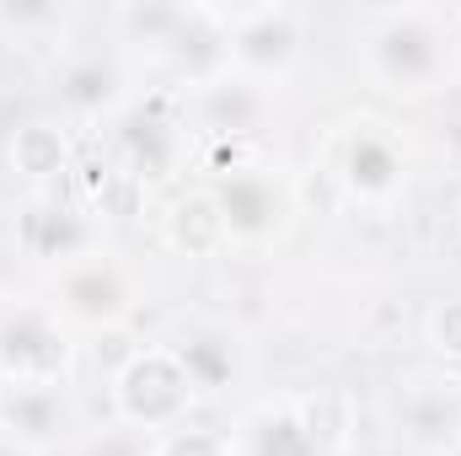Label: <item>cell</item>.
<instances>
[{"label":"cell","instance_id":"obj_15","mask_svg":"<svg viewBox=\"0 0 461 456\" xmlns=\"http://www.w3.org/2000/svg\"><path fill=\"white\" fill-rule=\"evenodd\" d=\"M0 435L27 456L59 451L76 435V397L70 387H5L0 397Z\"/></svg>","mask_w":461,"mask_h":456},{"label":"cell","instance_id":"obj_4","mask_svg":"<svg viewBox=\"0 0 461 456\" xmlns=\"http://www.w3.org/2000/svg\"><path fill=\"white\" fill-rule=\"evenodd\" d=\"M108 129H113V140H108L113 161L123 172H134L150 194L177 183V172H188V161H194V129L183 114V92H172V87L134 97L123 118Z\"/></svg>","mask_w":461,"mask_h":456},{"label":"cell","instance_id":"obj_9","mask_svg":"<svg viewBox=\"0 0 461 456\" xmlns=\"http://www.w3.org/2000/svg\"><path fill=\"white\" fill-rule=\"evenodd\" d=\"M70 328L86 333H113L134 317V274L118 263V252L97 247L54 274V301H49Z\"/></svg>","mask_w":461,"mask_h":456},{"label":"cell","instance_id":"obj_18","mask_svg":"<svg viewBox=\"0 0 461 456\" xmlns=\"http://www.w3.org/2000/svg\"><path fill=\"white\" fill-rule=\"evenodd\" d=\"M188 0H123L113 5V38L129 54H145L150 65H167L177 32H183Z\"/></svg>","mask_w":461,"mask_h":456},{"label":"cell","instance_id":"obj_12","mask_svg":"<svg viewBox=\"0 0 461 456\" xmlns=\"http://www.w3.org/2000/svg\"><path fill=\"white\" fill-rule=\"evenodd\" d=\"M392 430L419 456H456L461 446V381L419 370L392 392Z\"/></svg>","mask_w":461,"mask_h":456},{"label":"cell","instance_id":"obj_7","mask_svg":"<svg viewBox=\"0 0 461 456\" xmlns=\"http://www.w3.org/2000/svg\"><path fill=\"white\" fill-rule=\"evenodd\" d=\"M76 328L49 301H16L0 312V381L5 387H70Z\"/></svg>","mask_w":461,"mask_h":456},{"label":"cell","instance_id":"obj_27","mask_svg":"<svg viewBox=\"0 0 461 456\" xmlns=\"http://www.w3.org/2000/svg\"><path fill=\"white\" fill-rule=\"evenodd\" d=\"M456 456H461V446H456Z\"/></svg>","mask_w":461,"mask_h":456},{"label":"cell","instance_id":"obj_14","mask_svg":"<svg viewBox=\"0 0 461 456\" xmlns=\"http://www.w3.org/2000/svg\"><path fill=\"white\" fill-rule=\"evenodd\" d=\"M183 114H188L194 140H258L274 114V97H268V87L230 70L199 92H183Z\"/></svg>","mask_w":461,"mask_h":456},{"label":"cell","instance_id":"obj_6","mask_svg":"<svg viewBox=\"0 0 461 456\" xmlns=\"http://www.w3.org/2000/svg\"><path fill=\"white\" fill-rule=\"evenodd\" d=\"M108 397H113V419L140 430V435H167L177 424L194 419L199 408V392L183 370V360L167 349V343H140L118 360L113 381H108Z\"/></svg>","mask_w":461,"mask_h":456},{"label":"cell","instance_id":"obj_2","mask_svg":"<svg viewBox=\"0 0 461 456\" xmlns=\"http://www.w3.org/2000/svg\"><path fill=\"white\" fill-rule=\"evenodd\" d=\"M354 441V414L344 392H285L258 397L236 430V456H344Z\"/></svg>","mask_w":461,"mask_h":456},{"label":"cell","instance_id":"obj_26","mask_svg":"<svg viewBox=\"0 0 461 456\" xmlns=\"http://www.w3.org/2000/svg\"><path fill=\"white\" fill-rule=\"evenodd\" d=\"M456 27H461V11H456Z\"/></svg>","mask_w":461,"mask_h":456},{"label":"cell","instance_id":"obj_5","mask_svg":"<svg viewBox=\"0 0 461 456\" xmlns=\"http://www.w3.org/2000/svg\"><path fill=\"white\" fill-rule=\"evenodd\" d=\"M215 11L230 32L236 76H247L258 87H279L301 70L312 16L295 0H215Z\"/></svg>","mask_w":461,"mask_h":456},{"label":"cell","instance_id":"obj_11","mask_svg":"<svg viewBox=\"0 0 461 456\" xmlns=\"http://www.w3.org/2000/svg\"><path fill=\"white\" fill-rule=\"evenodd\" d=\"M11 236H16V252L38 269H65L86 252L103 247V226L70 199V194H27L16 205V221H11Z\"/></svg>","mask_w":461,"mask_h":456},{"label":"cell","instance_id":"obj_22","mask_svg":"<svg viewBox=\"0 0 461 456\" xmlns=\"http://www.w3.org/2000/svg\"><path fill=\"white\" fill-rule=\"evenodd\" d=\"M81 456H150V435H140V430H129V424L113 419L103 435L81 441Z\"/></svg>","mask_w":461,"mask_h":456},{"label":"cell","instance_id":"obj_8","mask_svg":"<svg viewBox=\"0 0 461 456\" xmlns=\"http://www.w3.org/2000/svg\"><path fill=\"white\" fill-rule=\"evenodd\" d=\"M215 199H221V215H226L230 247H247V252H263V247H279L295 215H301V199H295V178L279 172L274 161H258L236 178L210 183Z\"/></svg>","mask_w":461,"mask_h":456},{"label":"cell","instance_id":"obj_24","mask_svg":"<svg viewBox=\"0 0 461 456\" xmlns=\"http://www.w3.org/2000/svg\"><path fill=\"white\" fill-rule=\"evenodd\" d=\"M456 236H461V210H456Z\"/></svg>","mask_w":461,"mask_h":456},{"label":"cell","instance_id":"obj_21","mask_svg":"<svg viewBox=\"0 0 461 456\" xmlns=\"http://www.w3.org/2000/svg\"><path fill=\"white\" fill-rule=\"evenodd\" d=\"M43 27H65V5H54V0H0V32L27 38V32H43Z\"/></svg>","mask_w":461,"mask_h":456},{"label":"cell","instance_id":"obj_20","mask_svg":"<svg viewBox=\"0 0 461 456\" xmlns=\"http://www.w3.org/2000/svg\"><path fill=\"white\" fill-rule=\"evenodd\" d=\"M424 343L440 365H461V296H446L424 317Z\"/></svg>","mask_w":461,"mask_h":456},{"label":"cell","instance_id":"obj_16","mask_svg":"<svg viewBox=\"0 0 461 456\" xmlns=\"http://www.w3.org/2000/svg\"><path fill=\"white\" fill-rule=\"evenodd\" d=\"M5 161L32 194H59V188H70V172L81 161V140L65 118H27L11 129Z\"/></svg>","mask_w":461,"mask_h":456},{"label":"cell","instance_id":"obj_10","mask_svg":"<svg viewBox=\"0 0 461 456\" xmlns=\"http://www.w3.org/2000/svg\"><path fill=\"white\" fill-rule=\"evenodd\" d=\"M54 92H59L65 123L76 134L81 129H108L134 103V76H129L123 54H113V49H76V54L59 59Z\"/></svg>","mask_w":461,"mask_h":456},{"label":"cell","instance_id":"obj_17","mask_svg":"<svg viewBox=\"0 0 461 456\" xmlns=\"http://www.w3.org/2000/svg\"><path fill=\"white\" fill-rule=\"evenodd\" d=\"M161 242L188 258V263H210V258H226L230 252V231H226V215H221V199L210 183L199 188H183L167 199L161 210Z\"/></svg>","mask_w":461,"mask_h":456},{"label":"cell","instance_id":"obj_23","mask_svg":"<svg viewBox=\"0 0 461 456\" xmlns=\"http://www.w3.org/2000/svg\"><path fill=\"white\" fill-rule=\"evenodd\" d=\"M0 456H27V451H22V446H11V441L0 435Z\"/></svg>","mask_w":461,"mask_h":456},{"label":"cell","instance_id":"obj_19","mask_svg":"<svg viewBox=\"0 0 461 456\" xmlns=\"http://www.w3.org/2000/svg\"><path fill=\"white\" fill-rule=\"evenodd\" d=\"M150 456H236L230 451V435L226 430H210V424H177L167 435L150 441Z\"/></svg>","mask_w":461,"mask_h":456},{"label":"cell","instance_id":"obj_1","mask_svg":"<svg viewBox=\"0 0 461 456\" xmlns=\"http://www.w3.org/2000/svg\"><path fill=\"white\" fill-rule=\"evenodd\" d=\"M359 65L392 97L446 92L456 70V11L440 5H375L359 16Z\"/></svg>","mask_w":461,"mask_h":456},{"label":"cell","instance_id":"obj_3","mask_svg":"<svg viewBox=\"0 0 461 456\" xmlns=\"http://www.w3.org/2000/svg\"><path fill=\"white\" fill-rule=\"evenodd\" d=\"M328 183L339 194V205L354 210H392L402 205L408 183H413V156L402 145V134L375 114H354L333 134V156H328Z\"/></svg>","mask_w":461,"mask_h":456},{"label":"cell","instance_id":"obj_25","mask_svg":"<svg viewBox=\"0 0 461 456\" xmlns=\"http://www.w3.org/2000/svg\"><path fill=\"white\" fill-rule=\"evenodd\" d=\"M0 397H5V381H0Z\"/></svg>","mask_w":461,"mask_h":456},{"label":"cell","instance_id":"obj_13","mask_svg":"<svg viewBox=\"0 0 461 456\" xmlns=\"http://www.w3.org/2000/svg\"><path fill=\"white\" fill-rule=\"evenodd\" d=\"M161 343L183 360L199 403L204 397H226V392H236L247 381V343L221 317H188V323H177L172 339H161Z\"/></svg>","mask_w":461,"mask_h":456}]
</instances>
